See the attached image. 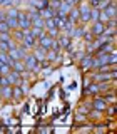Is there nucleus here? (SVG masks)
Returning <instances> with one entry per match:
<instances>
[{
  "label": "nucleus",
  "instance_id": "nucleus-1",
  "mask_svg": "<svg viewBox=\"0 0 117 134\" xmlns=\"http://www.w3.org/2000/svg\"><path fill=\"white\" fill-rule=\"evenodd\" d=\"M77 8H79V20H80L82 24H89L90 22V5L89 3H84V2H80V3H77Z\"/></svg>",
  "mask_w": 117,
  "mask_h": 134
},
{
  "label": "nucleus",
  "instance_id": "nucleus-2",
  "mask_svg": "<svg viewBox=\"0 0 117 134\" xmlns=\"http://www.w3.org/2000/svg\"><path fill=\"white\" fill-rule=\"evenodd\" d=\"M17 20H19V29H22V30H28V29L32 27V20H30V17H28L27 12H22V10H20Z\"/></svg>",
  "mask_w": 117,
  "mask_h": 134
},
{
  "label": "nucleus",
  "instance_id": "nucleus-3",
  "mask_svg": "<svg viewBox=\"0 0 117 134\" xmlns=\"http://www.w3.org/2000/svg\"><path fill=\"white\" fill-rule=\"evenodd\" d=\"M55 40L58 42L60 49H70V44H72V39H70L67 34H58L55 37Z\"/></svg>",
  "mask_w": 117,
  "mask_h": 134
},
{
  "label": "nucleus",
  "instance_id": "nucleus-4",
  "mask_svg": "<svg viewBox=\"0 0 117 134\" xmlns=\"http://www.w3.org/2000/svg\"><path fill=\"white\" fill-rule=\"evenodd\" d=\"M7 79L10 81L12 86H22V82H24V79H22V75H20V72H15V70H10V72L7 74Z\"/></svg>",
  "mask_w": 117,
  "mask_h": 134
},
{
  "label": "nucleus",
  "instance_id": "nucleus-5",
  "mask_svg": "<svg viewBox=\"0 0 117 134\" xmlns=\"http://www.w3.org/2000/svg\"><path fill=\"white\" fill-rule=\"evenodd\" d=\"M45 54H47V49H44V47H42V45H39V44H37L35 47L32 49V55L35 57L39 62L45 60Z\"/></svg>",
  "mask_w": 117,
  "mask_h": 134
},
{
  "label": "nucleus",
  "instance_id": "nucleus-6",
  "mask_svg": "<svg viewBox=\"0 0 117 134\" xmlns=\"http://www.w3.org/2000/svg\"><path fill=\"white\" fill-rule=\"evenodd\" d=\"M74 7H75V5H74ZM70 8H72V5H69L67 2H64V0H62V2H60V7L57 8V17H60V19H67Z\"/></svg>",
  "mask_w": 117,
  "mask_h": 134
},
{
  "label": "nucleus",
  "instance_id": "nucleus-7",
  "mask_svg": "<svg viewBox=\"0 0 117 134\" xmlns=\"http://www.w3.org/2000/svg\"><path fill=\"white\" fill-rule=\"evenodd\" d=\"M109 104L106 102V99L104 97H95L94 100H92V109H97V111H102V112H106V109H107Z\"/></svg>",
  "mask_w": 117,
  "mask_h": 134
},
{
  "label": "nucleus",
  "instance_id": "nucleus-8",
  "mask_svg": "<svg viewBox=\"0 0 117 134\" xmlns=\"http://www.w3.org/2000/svg\"><path fill=\"white\" fill-rule=\"evenodd\" d=\"M104 29H106V24H102V22H99V20H95V22H92V27L89 29V30L94 34V37H97V35H100V34L104 32Z\"/></svg>",
  "mask_w": 117,
  "mask_h": 134
},
{
  "label": "nucleus",
  "instance_id": "nucleus-9",
  "mask_svg": "<svg viewBox=\"0 0 117 134\" xmlns=\"http://www.w3.org/2000/svg\"><path fill=\"white\" fill-rule=\"evenodd\" d=\"M92 60H94V55H92V54H85V55L80 59V67L84 70L92 69Z\"/></svg>",
  "mask_w": 117,
  "mask_h": 134
},
{
  "label": "nucleus",
  "instance_id": "nucleus-10",
  "mask_svg": "<svg viewBox=\"0 0 117 134\" xmlns=\"http://www.w3.org/2000/svg\"><path fill=\"white\" fill-rule=\"evenodd\" d=\"M0 97L12 100V86H0Z\"/></svg>",
  "mask_w": 117,
  "mask_h": 134
},
{
  "label": "nucleus",
  "instance_id": "nucleus-11",
  "mask_svg": "<svg viewBox=\"0 0 117 134\" xmlns=\"http://www.w3.org/2000/svg\"><path fill=\"white\" fill-rule=\"evenodd\" d=\"M79 15H80V14H79V8H77V5H75V7L70 8L69 15H67V20H69V22H72V24L75 25V24L79 22Z\"/></svg>",
  "mask_w": 117,
  "mask_h": 134
},
{
  "label": "nucleus",
  "instance_id": "nucleus-12",
  "mask_svg": "<svg viewBox=\"0 0 117 134\" xmlns=\"http://www.w3.org/2000/svg\"><path fill=\"white\" fill-rule=\"evenodd\" d=\"M84 32H85V27H74L72 30L69 32V37L70 39H82Z\"/></svg>",
  "mask_w": 117,
  "mask_h": 134
},
{
  "label": "nucleus",
  "instance_id": "nucleus-13",
  "mask_svg": "<svg viewBox=\"0 0 117 134\" xmlns=\"http://www.w3.org/2000/svg\"><path fill=\"white\" fill-rule=\"evenodd\" d=\"M24 91L20 86H12V100H20L24 97Z\"/></svg>",
  "mask_w": 117,
  "mask_h": 134
},
{
  "label": "nucleus",
  "instance_id": "nucleus-14",
  "mask_svg": "<svg viewBox=\"0 0 117 134\" xmlns=\"http://www.w3.org/2000/svg\"><path fill=\"white\" fill-rule=\"evenodd\" d=\"M52 37H50V35H47V34H45V35L44 37H40V39L39 40H37V42H39V45H42V47H44V49H50V45H52Z\"/></svg>",
  "mask_w": 117,
  "mask_h": 134
},
{
  "label": "nucleus",
  "instance_id": "nucleus-15",
  "mask_svg": "<svg viewBox=\"0 0 117 134\" xmlns=\"http://www.w3.org/2000/svg\"><path fill=\"white\" fill-rule=\"evenodd\" d=\"M55 15H57V10H54V8H50V7L42 8V10H40V17H42V19H52V17H55Z\"/></svg>",
  "mask_w": 117,
  "mask_h": 134
},
{
  "label": "nucleus",
  "instance_id": "nucleus-16",
  "mask_svg": "<svg viewBox=\"0 0 117 134\" xmlns=\"http://www.w3.org/2000/svg\"><path fill=\"white\" fill-rule=\"evenodd\" d=\"M104 14H106L109 19H115V2H112V3H109V5L104 8Z\"/></svg>",
  "mask_w": 117,
  "mask_h": 134
},
{
  "label": "nucleus",
  "instance_id": "nucleus-17",
  "mask_svg": "<svg viewBox=\"0 0 117 134\" xmlns=\"http://www.w3.org/2000/svg\"><path fill=\"white\" fill-rule=\"evenodd\" d=\"M10 35H12V39H14L17 44H20V42L24 40V30H22V29H15V30H12Z\"/></svg>",
  "mask_w": 117,
  "mask_h": 134
},
{
  "label": "nucleus",
  "instance_id": "nucleus-18",
  "mask_svg": "<svg viewBox=\"0 0 117 134\" xmlns=\"http://www.w3.org/2000/svg\"><path fill=\"white\" fill-rule=\"evenodd\" d=\"M30 34H32V37H33V39H37V40H39L40 37H44V35H45V34H47V32H45V29H39V27H30Z\"/></svg>",
  "mask_w": 117,
  "mask_h": 134
},
{
  "label": "nucleus",
  "instance_id": "nucleus-19",
  "mask_svg": "<svg viewBox=\"0 0 117 134\" xmlns=\"http://www.w3.org/2000/svg\"><path fill=\"white\" fill-rule=\"evenodd\" d=\"M10 67H12V70H15V72H20V74L25 70V64H24V60H20V59H19V60H14Z\"/></svg>",
  "mask_w": 117,
  "mask_h": 134
},
{
  "label": "nucleus",
  "instance_id": "nucleus-20",
  "mask_svg": "<svg viewBox=\"0 0 117 134\" xmlns=\"http://www.w3.org/2000/svg\"><path fill=\"white\" fill-rule=\"evenodd\" d=\"M5 22L8 24V27H10V32L15 30V29H19V20L14 19V17H5Z\"/></svg>",
  "mask_w": 117,
  "mask_h": 134
},
{
  "label": "nucleus",
  "instance_id": "nucleus-21",
  "mask_svg": "<svg viewBox=\"0 0 117 134\" xmlns=\"http://www.w3.org/2000/svg\"><path fill=\"white\" fill-rule=\"evenodd\" d=\"M32 27L45 29V19H42V17H37V19H33V20H32Z\"/></svg>",
  "mask_w": 117,
  "mask_h": 134
},
{
  "label": "nucleus",
  "instance_id": "nucleus-22",
  "mask_svg": "<svg viewBox=\"0 0 117 134\" xmlns=\"http://www.w3.org/2000/svg\"><path fill=\"white\" fill-rule=\"evenodd\" d=\"M19 7H10V8H7V12H5V17H14V19H17L19 17Z\"/></svg>",
  "mask_w": 117,
  "mask_h": 134
},
{
  "label": "nucleus",
  "instance_id": "nucleus-23",
  "mask_svg": "<svg viewBox=\"0 0 117 134\" xmlns=\"http://www.w3.org/2000/svg\"><path fill=\"white\" fill-rule=\"evenodd\" d=\"M112 2H114V0H99L97 5H95V8H97V10H104V8H106L109 3H112Z\"/></svg>",
  "mask_w": 117,
  "mask_h": 134
},
{
  "label": "nucleus",
  "instance_id": "nucleus-24",
  "mask_svg": "<svg viewBox=\"0 0 117 134\" xmlns=\"http://www.w3.org/2000/svg\"><path fill=\"white\" fill-rule=\"evenodd\" d=\"M89 116L92 117V119H100V117L104 116V112L102 111H97V109H90V111H89Z\"/></svg>",
  "mask_w": 117,
  "mask_h": 134
},
{
  "label": "nucleus",
  "instance_id": "nucleus-25",
  "mask_svg": "<svg viewBox=\"0 0 117 134\" xmlns=\"http://www.w3.org/2000/svg\"><path fill=\"white\" fill-rule=\"evenodd\" d=\"M87 121V114H82V112H77L75 114V122L77 124H84Z\"/></svg>",
  "mask_w": 117,
  "mask_h": 134
},
{
  "label": "nucleus",
  "instance_id": "nucleus-26",
  "mask_svg": "<svg viewBox=\"0 0 117 134\" xmlns=\"http://www.w3.org/2000/svg\"><path fill=\"white\" fill-rule=\"evenodd\" d=\"M92 129H94L95 132H104V131H107V126L104 124V122H99V124H95Z\"/></svg>",
  "mask_w": 117,
  "mask_h": 134
},
{
  "label": "nucleus",
  "instance_id": "nucleus-27",
  "mask_svg": "<svg viewBox=\"0 0 117 134\" xmlns=\"http://www.w3.org/2000/svg\"><path fill=\"white\" fill-rule=\"evenodd\" d=\"M8 32H10L8 24L5 22V20H2V22H0V34H8Z\"/></svg>",
  "mask_w": 117,
  "mask_h": 134
},
{
  "label": "nucleus",
  "instance_id": "nucleus-28",
  "mask_svg": "<svg viewBox=\"0 0 117 134\" xmlns=\"http://www.w3.org/2000/svg\"><path fill=\"white\" fill-rule=\"evenodd\" d=\"M104 99H106V102H107V104H114V102H115V94L110 91V92H109V94H107Z\"/></svg>",
  "mask_w": 117,
  "mask_h": 134
},
{
  "label": "nucleus",
  "instance_id": "nucleus-29",
  "mask_svg": "<svg viewBox=\"0 0 117 134\" xmlns=\"http://www.w3.org/2000/svg\"><path fill=\"white\" fill-rule=\"evenodd\" d=\"M45 32H47V35H50L52 39H55V37L58 35V34H60V30H58L57 27H54V29H49V30H45Z\"/></svg>",
  "mask_w": 117,
  "mask_h": 134
},
{
  "label": "nucleus",
  "instance_id": "nucleus-30",
  "mask_svg": "<svg viewBox=\"0 0 117 134\" xmlns=\"http://www.w3.org/2000/svg\"><path fill=\"white\" fill-rule=\"evenodd\" d=\"M82 37H84V40H85V42H94V34H92L90 30H85Z\"/></svg>",
  "mask_w": 117,
  "mask_h": 134
},
{
  "label": "nucleus",
  "instance_id": "nucleus-31",
  "mask_svg": "<svg viewBox=\"0 0 117 134\" xmlns=\"http://www.w3.org/2000/svg\"><path fill=\"white\" fill-rule=\"evenodd\" d=\"M99 12L100 10H97V8H90V22H95L99 19Z\"/></svg>",
  "mask_w": 117,
  "mask_h": 134
},
{
  "label": "nucleus",
  "instance_id": "nucleus-32",
  "mask_svg": "<svg viewBox=\"0 0 117 134\" xmlns=\"http://www.w3.org/2000/svg\"><path fill=\"white\" fill-rule=\"evenodd\" d=\"M10 65H7V64H2V67H0V75H7L8 72H10Z\"/></svg>",
  "mask_w": 117,
  "mask_h": 134
},
{
  "label": "nucleus",
  "instance_id": "nucleus-33",
  "mask_svg": "<svg viewBox=\"0 0 117 134\" xmlns=\"http://www.w3.org/2000/svg\"><path fill=\"white\" fill-rule=\"evenodd\" d=\"M10 39H12L10 32H8V34H0V42H8Z\"/></svg>",
  "mask_w": 117,
  "mask_h": 134
},
{
  "label": "nucleus",
  "instance_id": "nucleus-34",
  "mask_svg": "<svg viewBox=\"0 0 117 134\" xmlns=\"http://www.w3.org/2000/svg\"><path fill=\"white\" fill-rule=\"evenodd\" d=\"M8 49H10L8 42H0V50H2V52H8Z\"/></svg>",
  "mask_w": 117,
  "mask_h": 134
},
{
  "label": "nucleus",
  "instance_id": "nucleus-35",
  "mask_svg": "<svg viewBox=\"0 0 117 134\" xmlns=\"http://www.w3.org/2000/svg\"><path fill=\"white\" fill-rule=\"evenodd\" d=\"M106 112H107L109 116H114V114H115V106H114V104H112V106H107Z\"/></svg>",
  "mask_w": 117,
  "mask_h": 134
},
{
  "label": "nucleus",
  "instance_id": "nucleus-36",
  "mask_svg": "<svg viewBox=\"0 0 117 134\" xmlns=\"http://www.w3.org/2000/svg\"><path fill=\"white\" fill-rule=\"evenodd\" d=\"M109 64H115V52H109Z\"/></svg>",
  "mask_w": 117,
  "mask_h": 134
},
{
  "label": "nucleus",
  "instance_id": "nucleus-37",
  "mask_svg": "<svg viewBox=\"0 0 117 134\" xmlns=\"http://www.w3.org/2000/svg\"><path fill=\"white\" fill-rule=\"evenodd\" d=\"M85 54H87V52H85V50H80V52H79V50H77V52H75V57H77V59H79V60H80V59H82L84 55H85Z\"/></svg>",
  "mask_w": 117,
  "mask_h": 134
},
{
  "label": "nucleus",
  "instance_id": "nucleus-38",
  "mask_svg": "<svg viewBox=\"0 0 117 134\" xmlns=\"http://www.w3.org/2000/svg\"><path fill=\"white\" fill-rule=\"evenodd\" d=\"M92 127H94V124H87L84 127H80V131H92Z\"/></svg>",
  "mask_w": 117,
  "mask_h": 134
},
{
  "label": "nucleus",
  "instance_id": "nucleus-39",
  "mask_svg": "<svg viewBox=\"0 0 117 134\" xmlns=\"http://www.w3.org/2000/svg\"><path fill=\"white\" fill-rule=\"evenodd\" d=\"M0 79H2V75H0Z\"/></svg>",
  "mask_w": 117,
  "mask_h": 134
},
{
  "label": "nucleus",
  "instance_id": "nucleus-40",
  "mask_svg": "<svg viewBox=\"0 0 117 134\" xmlns=\"http://www.w3.org/2000/svg\"><path fill=\"white\" fill-rule=\"evenodd\" d=\"M0 100H2V97H0Z\"/></svg>",
  "mask_w": 117,
  "mask_h": 134
}]
</instances>
